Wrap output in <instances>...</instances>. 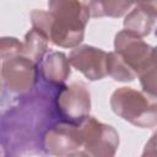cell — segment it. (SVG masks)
<instances>
[{
  "mask_svg": "<svg viewBox=\"0 0 157 157\" xmlns=\"http://www.w3.org/2000/svg\"><path fill=\"white\" fill-rule=\"evenodd\" d=\"M56 108L66 121L80 123L88 117L91 109V94L87 86L76 81L69 86H63L56 96Z\"/></svg>",
  "mask_w": 157,
  "mask_h": 157,
  "instance_id": "5b68a950",
  "label": "cell"
},
{
  "mask_svg": "<svg viewBox=\"0 0 157 157\" xmlns=\"http://www.w3.org/2000/svg\"><path fill=\"white\" fill-rule=\"evenodd\" d=\"M114 49L139 76L140 71L150 60L153 48L141 37L123 29L115 34Z\"/></svg>",
  "mask_w": 157,
  "mask_h": 157,
  "instance_id": "52a82bcc",
  "label": "cell"
},
{
  "mask_svg": "<svg viewBox=\"0 0 157 157\" xmlns=\"http://www.w3.org/2000/svg\"><path fill=\"white\" fill-rule=\"evenodd\" d=\"M107 59L108 53L87 44L74 48L69 54L70 64L90 81H98L108 75Z\"/></svg>",
  "mask_w": 157,
  "mask_h": 157,
  "instance_id": "ba28073f",
  "label": "cell"
},
{
  "mask_svg": "<svg viewBox=\"0 0 157 157\" xmlns=\"http://www.w3.org/2000/svg\"><path fill=\"white\" fill-rule=\"evenodd\" d=\"M70 60L61 52H52L39 64L42 76L53 85H63L70 76Z\"/></svg>",
  "mask_w": 157,
  "mask_h": 157,
  "instance_id": "30bf717a",
  "label": "cell"
},
{
  "mask_svg": "<svg viewBox=\"0 0 157 157\" xmlns=\"http://www.w3.org/2000/svg\"><path fill=\"white\" fill-rule=\"evenodd\" d=\"M37 78V64L23 55H18L1 64V85L2 88L12 93L23 94L29 92Z\"/></svg>",
  "mask_w": 157,
  "mask_h": 157,
  "instance_id": "277c9868",
  "label": "cell"
},
{
  "mask_svg": "<svg viewBox=\"0 0 157 157\" xmlns=\"http://www.w3.org/2000/svg\"><path fill=\"white\" fill-rule=\"evenodd\" d=\"M92 17H121L135 4L126 1H88Z\"/></svg>",
  "mask_w": 157,
  "mask_h": 157,
  "instance_id": "7c38bea8",
  "label": "cell"
},
{
  "mask_svg": "<svg viewBox=\"0 0 157 157\" xmlns=\"http://www.w3.org/2000/svg\"><path fill=\"white\" fill-rule=\"evenodd\" d=\"M107 72L113 80L120 82H131L137 77V74L123 60V58L115 50L108 53Z\"/></svg>",
  "mask_w": 157,
  "mask_h": 157,
  "instance_id": "4fadbf2b",
  "label": "cell"
},
{
  "mask_svg": "<svg viewBox=\"0 0 157 157\" xmlns=\"http://www.w3.org/2000/svg\"><path fill=\"white\" fill-rule=\"evenodd\" d=\"M83 151L90 157H115L119 146V134L108 124L94 117H86L78 123Z\"/></svg>",
  "mask_w": 157,
  "mask_h": 157,
  "instance_id": "3957f363",
  "label": "cell"
},
{
  "mask_svg": "<svg viewBox=\"0 0 157 157\" xmlns=\"http://www.w3.org/2000/svg\"><path fill=\"white\" fill-rule=\"evenodd\" d=\"M23 53V43L15 37H2L0 43V56L1 60H7Z\"/></svg>",
  "mask_w": 157,
  "mask_h": 157,
  "instance_id": "9a60e30c",
  "label": "cell"
},
{
  "mask_svg": "<svg viewBox=\"0 0 157 157\" xmlns=\"http://www.w3.org/2000/svg\"><path fill=\"white\" fill-rule=\"evenodd\" d=\"M157 20V1L137 2L124 18V28L139 37L151 33Z\"/></svg>",
  "mask_w": 157,
  "mask_h": 157,
  "instance_id": "9c48e42d",
  "label": "cell"
},
{
  "mask_svg": "<svg viewBox=\"0 0 157 157\" xmlns=\"http://www.w3.org/2000/svg\"><path fill=\"white\" fill-rule=\"evenodd\" d=\"M52 13L47 33L49 42L61 48H77L85 37V28L91 17L87 2L55 0L48 2Z\"/></svg>",
  "mask_w": 157,
  "mask_h": 157,
  "instance_id": "6da1fadb",
  "label": "cell"
},
{
  "mask_svg": "<svg viewBox=\"0 0 157 157\" xmlns=\"http://www.w3.org/2000/svg\"><path fill=\"white\" fill-rule=\"evenodd\" d=\"M44 150L54 157H66L83 146L78 123L61 121L47 130L43 137Z\"/></svg>",
  "mask_w": 157,
  "mask_h": 157,
  "instance_id": "8992f818",
  "label": "cell"
},
{
  "mask_svg": "<svg viewBox=\"0 0 157 157\" xmlns=\"http://www.w3.org/2000/svg\"><path fill=\"white\" fill-rule=\"evenodd\" d=\"M112 110L125 121L142 129L157 125V98L131 87H120L110 96Z\"/></svg>",
  "mask_w": 157,
  "mask_h": 157,
  "instance_id": "7a4b0ae2",
  "label": "cell"
},
{
  "mask_svg": "<svg viewBox=\"0 0 157 157\" xmlns=\"http://www.w3.org/2000/svg\"><path fill=\"white\" fill-rule=\"evenodd\" d=\"M66 157H90L85 151H76V152H72L70 155H67Z\"/></svg>",
  "mask_w": 157,
  "mask_h": 157,
  "instance_id": "e0dca14e",
  "label": "cell"
},
{
  "mask_svg": "<svg viewBox=\"0 0 157 157\" xmlns=\"http://www.w3.org/2000/svg\"><path fill=\"white\" fill-rule=\"evenodd\" d=\"M142 91L157 98V47L152 49V54L145 67L139 74Z\"/></svg>",
  "mask_w": 157,
  "mask_h": 157,
  "instance_id": "5bb4252c",
  "label": "cell"
},
{
  "mask_svg": "<svg viewBox=\"0 0 157 157\" xmlns=\"http://www.w3.org/2000/svg\"><path fill=\"white\" fill-rule=\"evenodd\" d=\"M140 157H157V130L146 142Z\"/></svg>",
  "mask_w": 157,
  "mask_h": 157,
  "instance_id": "2e32d148",
  "label": "cell"
},
{
  "mask_svg": "<svg viewBox=\"0 0 157 157\" xmlns=\"http://www.w3.org/2000/svg\"><path fill=\"white\" fill-rule=\"evenodd\" d=\"M48 43L49 39L42 31L37 28H32L28 31V33L25 37L22 55L36 64H40L48 49Z\"/></svg>",
  "mask_w": 157,
  "mask_h": 157,
  "instance_id": "8fae6325",
  "label": "cell"
}]
</instances>
